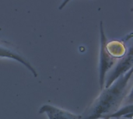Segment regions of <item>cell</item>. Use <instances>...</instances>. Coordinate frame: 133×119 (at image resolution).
Returning a JSON list of instances; mask_svg holds the SVG:
<instances>
[{"instance_id": "5", "label": "cell", "mask_w": 133, "mask_h": 119, "mask_svg": "<svg viewBox=\"0 0 133 119\" xmlns=\"http://www.w3.org/2000/svg\"><path fill=\"white\" fill-rule=\"evenodd\" d=\"M39 114H45L48 119H80L81 115L72 113L67 110L51 105L44 104L39 109Z\"/></svg>"}, {"instance_id": "2", "label": "cell", "mask_w": 133, "mask_h": 119, "mask_svg": "<svg viewBox=\"0 0 133 119\" xmlns=\"http://www.w3.org/2000/svg\"><path fill=\"white\" fill-rule=\"evenodd\" d=\"M108 40V37L105 34L104 30L103 21L100 22V56H99V85L100 88L102 90L104 87L105 77L108 72L112 69L115 63L118 61L110 55L108 52L105 43Z\"/></svg>"}, {"instance_id": "1", "label": "cell", "mask_w": 133, "mask_h": 119, "mask_svg": "<svg viewBox=\"0 0 133 119\" xmlns=\"http://www.w3.org/2000/svg\"><path fill=\"white\" fill-rule=\"evenodd\" d=\"M132 69L109 87L102 89L98 97L81 115L80 119H105L116 111L132 96Z\"/></svg>"}, {"instance_id": "3", "label": "cell", "mask_w": 133, "mask_h": 119, "mask_svg": "<svg viewBox=\"0 0 133 119\" xmlns=\"http://www.w3.org/2000/svg\"><path fill=\"white\" fill-rule=\"evenodd\" d=\"M133 55H132V47L130 48L126 53V55L119 59L115 65L112 67V69L108 72L104 88H108L111 85H112L118 79L125 75L129 70L132 69Z\"/></svg>"}, {"instance_id": "7", "label": "cell", "mask_w": 133, "mask_h": 119, "mask_svg": "<svg viewBox=\"0 0 133 119\" xmlns=\"http://www.w3.org/2000/svg\"><path fill=\"white\" fill-rule=\"evenodd\" d=\"M70 1H71V0H63V2H62V4L58 6V9H59V10H62V9L67 5V3L69 2Z\"/></svg>"}, {"instance_id": "6", "label": "cell", "mask_w": 133, "mask_h": 119, "mask_svg": "<svg viewBox=\"0 0 133 119\" xmlns=\"http://www.w3.org/2000/svg\"><path fill=\"white\" fill-rule=\"evenodd\" d=\"M120 118H132V102L127 104L125 106L120 107L116 111L108 116L105 119Z\"/></svg>"}, {"instance_id": "4", "label": "cell", "mask_w": 133, "mask_h": 119, "mask_svg": "<svg viewBox=\"0 0 133 119\" xmlns=\"http://www.w3.org/2000/svg\"><path fill=\"white\" fill-rule=\"evenodd\" d=\"M0 58H9L18 62L24 65L34 77H37L38 74L34 65L30 61L19 51V49L12 43L4 40H0Z\"/></svg>"}]
</instances>
